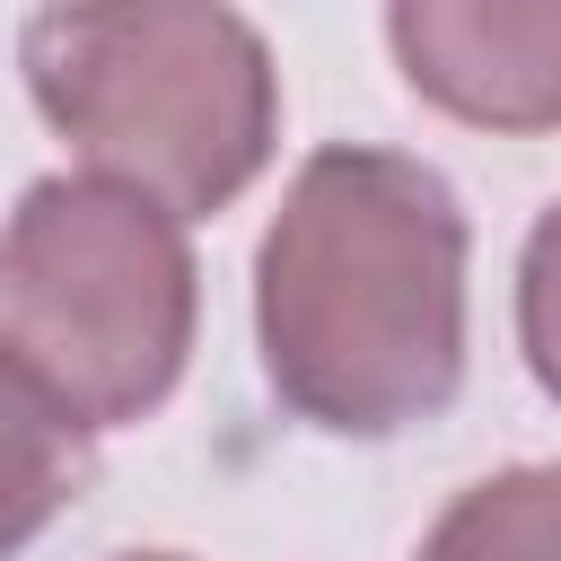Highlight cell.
<instances>
[{
    "label": "cell",
    "mask_w": 561,
    "mask_h": 561,
    "mask_svg": "<svg viewBox=\"0 0 561 561\" xmlns=\"http://www.w3.org/2000/svg\"><path fill=\"white\" fill-rule=\"evenodd\" d=\"M465 210L403 149H316L254 245L272 394L333 438H394L465 386Z\"/></svg>",
    "instance_id": "obj_1"
},
{
    "label": "cell",
    "mask_w": 561,
    "mask_h": 561,
    "mask_svg": "<svg viewBox=\"0 0 561 561\" xmlns=\"http://www.w3.org/2000/svg\"><path fill=\"white\" fill-rule=\"evenodd\" d=\"M123 561H184V552H123Z\"/></svg>",
    "instance_id": "obj_8"
},
{
    "label": "cell",
    "mask_w": 561,
    "mask_h": 561,
    "mask_svg": "<svg viewBox=\"0 0 561 561\" xmlns=\"http://www.w3.org/2000/svg\"><path fill=\"white\" fill-rule=\"evenodd\" d=\"M193 245L184 219L105 184L44 175L0 228V351L26 359L79 430L158 412L193 359Z\"/></svg>",
    "instance_id": "obj_3"
},
{
    "label": "cell",
    "mask_w": 561,
    "mask_h": 561,
    "mask_svg": "<svg viewBox=\"0 0 561 561\" xmlns=\"http://www.w3.org/2000/svg\"><path fill=\"white\" fill-rule=\"evenodd\" d=\"M35 114L167 219L237 202L280 140V70L254 18L219 0L35 9L18 35Z\"/></svg>",
    "instance_id": "obj_2"
},
{
    "label": "cell",
    "mask_w": 561,
    "mask_h": 561,
    "mask_svg": "<svg viewBox=\"0 0 561 561\" xmlns=\"http://www.w3.org/2000/svg\"><path fill=\"white\" fill-rule=\"evenodd\" d=\"M421 561H561V465H508L438 508Z\"/></svg>",
    "instance_id": "obj_6"
},
{
    "label": "cell",
    "mask_w": 561,
    "mask_h": 561,
    "mask_svg": "<svg viewBox=\"0 0 561 561\" xmlns=\"http://www.w3.org/2000/svg\"><path fill=\"white\" fill-rule=\"evenodd\" d=\"M79 491H88V430L26 359L0 351V561L26 552Z\"/></svg>",
    "instance_id": "obj_5"
},
{
    "label": "cell",
    "mask_w": 561,
    "mask_h": 561,
    "mask_svg": "<svg viewBox=\"0 0 561 561\" xmlns=\"http://www.w3.org/2000/svg\"><path fill=\"white\" fill-rule=\"evenodd\" d=\"M403 79L473 131H561V0H394Z\"/></svg>",
    "instance_id": "obj_4"
},
{
    "label": "cell",
    "mask_w": 561,
    "mask_h": 561,
    "mask_svg": "<svg viewBox=\"0 0 561 561\" xmlns=\"http://www.w3.org/2000/svg\"><path fill=\"white\" fill-rule=\"evenodd\" d=\"M517 351L535 386L561 403V202L526 228V254H517Z\"/></svg>",
    "instance_id": "obj_7"
}]
</instances>
